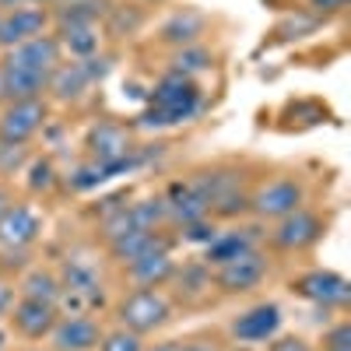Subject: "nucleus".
Here are the masks:
<instances>
[{
    "label": "nucleus",
    "instance_id": "nucleus-38",
    "mask_svg": "<svg viewBox=\"0 0 351 351\" xmlns=\"http://www.w3.org/2000/svg\"><path fill=\"white\" fill-rule=\"evenodd\" d=\"M32 4H39V8H43V4H64V0H32Z\"/></svg>",
    "mask_w": 351,
    "mask_h": 351
},
{
    "label": "nucleus",
    "instance_id": "nucleus-18",
    "mask_svg": "<svg viewBox=\"0 0 351 351\" xmlns=\"http://www.w3.org/2000/svg\"><path fill=\"white\" fill-rule=\"evenodd\" d=\"M127 271H130V278H134L141 288H158V285L172 281L176 260L169 256V246H158V250H152V253H144V256L130 260Z\"/></svg>",
    "mask_w": 351,
    "mask_h": 351
},
{
    "label": "nucleus",
    "instance_id": "nucleus-33",
    "mask_svg": "<svg viewBox=\"0 0 351 351\" xmlns=\"http://www.w3.org/2000/svg\"><path fill=\"white\" fill-rule=\"evenodd\" d=\"M309 4L316 8V11H324V14H334V11H341L348 0H309Z\"/></svg>",
    "mask_w": 351,
    "mask_h": 351
},
{
    "label": "nucleus",
    "instance_id": "nucleus-6",
    "mask_svg": "<svg viewBox=\"0 0 351 351\" xmlns=\"http://www.w3.org/2000/svg\"><path fill=\"white\" fill-rule=\"evenodd\" d=\"M319 236H324V218L306 211V208H295L291 215L278 218V225L271 232V243L285 253H302V250L316 246Z\"/></svg>",
    "mask_w": 351,
    "mask_h": 351
},
{
    "label": "nucleus",
    "instance_id": "nucleus-7",
    "mask_svg": "<svg viewBox=\"0 0 351 351\" xmlns=\"http://www.w3.org/2000/svg\"><path fill=\"white\" fill-rule=\"evenodd\" d=\"M291 291L324 309H337V306H348L351 299V285L344 274L337 271H306L299 274L295 281H291Z\"/></svg>",
    "mask_w": 351,
    "mask_h": 351
},
{
    "label": "nucleus",
    "instance_id": "nucleus-35",
    "mask_svg": "<svg viewBox=\"0 0 351 351\" xmlns=\"http://www.w3.org/2000/svg\"><path fill=\"white\" fill-rule=\"evenodd\" d=\"M148 351H180V344H176V341H162V344H155Z\"/></svg>",
    "mask_w": 351,
    "mask_h": 351
},
{
    "label": "nucleus",
    "instance_id": "nucleus-17",
    "mask_svg": "<svg viewBox=\"0 0 351 351\" xmlns=\"http://www.w3.org/2000/svg\"><path fill=\"white\" fill-rule=\"evenodd\" d=\"M60 43H56V36H36V39H28V43H21V46H14V49H8V60H14V64H25V67H32V71H43V74H49L53 77V71L60 67Z\"/></svg>",
    "mask_w": 351,
    "mask_h": 351
},
{
    "label": "nucleus",
    "instance_id": "nucleus-24",
    "mask_svg": "<svg viewBox=\"0 0 351 351\" xmlns=\"http://www.w3.org/2000/svg\"><path fill=\"white\" fill-rule=\"evenodd\" d=\"M21 295L56 306V299H60V278H56L53 271H46V267H32L21 278Z\"/></svg>",
    "mask_w": 351,
    "mask_h": 351
},
{
    "label": "nucleus",
    "instance_id": "nucleus-32",
    "mask_svg": "<svg viewBox=\"0 0 351 351\" xmlns=\"http://www.w3.org/2000/svg\"><path fill=\"white\" fill-rule=\"evenodd\" d=\"M14 306V285L11 281H0V316H8Z\"/></svg>",
    "mask_w": 351,
    "mask_h": 351
},
{
    "label": "nucleus",
    "instance_id": "nucleus-2",
    "mask_svg": "<svg viewBox=\"0 0 351 351\" xmlns=\"http://www.w3.org/2000/svg\"><path fill=\"white\" fill-rule=\"evenodd\" d=\"M169 316H172V306L158 288H137L120 302V327H127L141 337L165 327Z\"/></svg>",
    "mask_w": 351,
    "mask_h": 351
},
{
    "label": "nucleus",
    "instance_id": "nucleus-29",
    "mask_svg": "<svg viewBox=\"0 0 351 351\" xmlns=\"http://www.w3.org/2000/svg\"><path fill=\"white\" fill-rule=\"evenodd\" d=\"M324 351H351V324H337L324 337Z\"/></svg>",
    "mask_w": 351,
    "mask_h": 351
},
{
    "label": "nucleus",
    "instance_id": "nucleus-4",
    "mask_svg": "<svg viewBox=\"0 0 351 351\" xmlns=\"http://www.w3.org/2000/svg\"><path fill=\"white\" fill-rule=\"evenodd\" d=\"M88 155H92L95 165L106 169V176L120 172V169H130L137 162L130 134L120 123H99V127H92V134H88Z\"/></svg>",
    "mask_w": 351,
    "mask_h": 351
},
{
    "label": "nucleus",
    "instance_id": "nucleus-23",
    "mask_svg": "<svg viewBox=\"0 0 351 351\" xmlns=\"http://www.w3.org/2000/svg\"><path fill=\"white\" fill-rule=\"evenodd\" d=\"M56 43H60V49H71L74 56L88 60L99 49V25H60Z\"/></svg>",
    "mask_w": 351,
    "mask_h": 351
},
{
    "label": "nucleus",
    "instance_id": "nucleus-30",
    "mask_svg": "<svg viewBox=\"0 0 351 351\" xmlns=\"http://www.w3.org/2000/svg\"><path fill=\"white\" fill-rule=\"evenodd\" d=\"M183 228H186V239H190V243H204V246L218 236L215 225H211L208 218H200V221H193V225H183Z\"/></svg>",
    "mask_w": 351,
    "mask_h": 351
},
{
    "label": "nucleus",
    "instance_id": "nucleus-25",
    "mask_svg": "<svg viewBox=\"0 0 351 351\" xmlns=\"http://www.w3.org/2000/svg\"><path fill=\"white\" fill-rule=\"evenodd\" d=\"M106 14V0H64V8L56 11L60 25H99Z\"/></svg>",
    "mask_w": 351,
    "mask_h": 351
},
{
    "label": "nucleus",
    "instance_id": "nucleus-12",
    "mask_svg": "<svg viewBox=\"0 0 351 351\" xmlns=\"http://www.w3.org/2000/svg\"><path fill=\"white\" fill-rule=\"evenodd\" d=\"M56 319H60V309L53 302H39V299H18L11 306V324L14 330L25 337V341H43L49 337V330L56 327Z\"/></svg>",
    "mask_w": 351,
    "mask_h": 351
},
{
    "label": "nucleus",
    "instance_id": "nucleus-8",
    "mask_svg": "<svg viewBox=\"0 0 351 351\" xmlns=\"http://www.w3.org/2000/svg\"><path fill=\"white\" fill-rule=\"evenodd\" d=\"M46 123V102L43 99H25V102H8L0 112V141L4 144H28L39 127Z\"/></svg>",
    "mask_w": 351,
    "mask_h": 351
},
{
    "label": "nucleus",
    "instance_id": "nucleus-36",
    "mask_svg": "<svg viewBox=\"0 0 351 351\" xmlns=\"http://www.w3.org/2000/svg\"><path fill=\"white\" fill-rule=\"evenodd\" d=\"M180 351H215V348H211V344H200V341H197V344H186V348H180Z\"/></svg>",
    "mask_w": 351,
    "mask_h": 351
},
{
    "label": "nucleus",
    "instance_id": "nucleus-40",
    "mask_svg": "<svg viewBox=\"0 0 351 351\" xmlns=\"http://www.w3.org/2000/svg\"><path fill=\"white\" fill-rule=\"evenodd\" d=\"M0 99H4V77H0Z\"/></svg>",
    "mask_w": 351,
    "mask_h": 351
},
{
    "label": "nucleus",
    "instance_id": "nucleus-41",
    "mask_svg": "<svg viewBox=\"0 0 351 351\" xmlns=\"http://www.w3.org/2000/svg\"><path fill=\"white\" fill-rule=\"evenodd\" d=\"M239 351H250V348H239Z\"/></svg>",
    "mask_w": 351,
    "mask_h": 351
},
{
    "label": "nucleus",
    "instance_id": "nucleus-28",
    "mask_svg": "<svg viewBox=\"0 0 351 351\" xmlns=\"http://www.w3.org/2000/svg\"><path fill=\"white\" fill-rule=\"evenodd\" d=\"M53 183H56V172H53V165H49L46 158L32 162V180H28V186H32V190L39 193V190H49Z\"/></svg>",
    "mask_w": 351,
    "mask_h": 351
},
{
    "label": "nucleus",
    "instance_id": "nucleus-3",
    "mask_svg": "<svg viewBox=\"0 0 351 351\" xmlns=\"http://www.w3.org/2000/svg\"><path fill=\"white\" fill-rule=\"evenodd\" d=\"M102 306V281L84 263H67V278L60 281L56 309H67V316H92Z\"/></svg>",
    "mask_w": 351,
    "mask_h": 351
},
{
    "label": "nucleus",
    "instance_id": "nucleus-14",
    "mask_svg": "<svg viewBox=\"0 0 351 351\" xmlns=\"http://www.w3.org/2000/svg\"><path fill=\"white\" fill-rule=\"evenodd\" d=\"M99 337H102V327L92 316H60L56 327L49 330L53 351H95Z\"/></svg>",
    "mask_w": 351,
    "mask_h": 351
},
{
    "label": "nucleus",
    "instance_id": "nucleus-16",
    "mask_svg": "<svg viewBox=\"0 0 351 351\" xmlns=\"http://www.w3.org/2000/svg\"><path fill=\"white\" fill-rule=\"evenodd\" d=\"M208 197H204L200 180L193 183H176L165 197V218H172L176 225H193L200 218H208Z\"/></svg>",
    "mask_w": 351,
    "mask_h": 351
},
{
    "label": "nucleus",
    "instance_id": "nucleus-21",
    "mask_svg": "<svg viewBox=\"0 0 351 351\" xmlns=\"http://www.w3.org/2000/svg\"><path fill=\"white\" fill-rule=\"evenodd\" d=\"M92 77H95V71L88 67V60H77V64H71V67L60 64V67L53 71V77H49V88H53L60 99H77Z\"/></svg>",
    "mask_w": 351,
    "mask_h": 351
},
{
    "label": "nucleus",
    "instance_id": "nucleus-22",
    "mask_svg": "<svg viewBox=\"0 0 351 351\" xmlns=\"http://www.w3.org/2000/svg\"><path fill=\"white\" fill-rule=\"evenodd\" d=\"M204 32V14L197 11H180L172 14L165 25H162V43H172V46H193V39Z\"/></svg>",
    "mask_w": 351,
    "mask_h": 351
},
{
    "label": "nucleus",
    "instance_id": "nucleus-20",
    "mask_svg": "<svg viewBox=\"0 0 351 351\" xmlns=\"http://www.w3.org/2000/svg\"><path fill=\"white\" fill-rule=\"evenodd\" d=\"M256 239H253V228H232V232H218V236L208 243V267H218V263L239 256L246 250H253Z\"/></svg>",
    "mask_w": 351,
    "mask_h": 351
},
{
    "label": "nucleus",
    "instance_id": "nucleus-26",
    "mask_svg": "<svg viewBox=\"0 0 351 351\" xmlns=\"http://www.w3.org/2000/svg\"><path fill=\"white\" fill-rule=\"evenodd\" d=\"M208 64H211V56L204 53L200 46H183L180 53H176V60H172V71H176V74H183V77H190V74L204 71Z\"/></svg>",
    "mask_w": 351,
    "mask_h": 351
},
{
    "label": "nucleus",
    "instance_id": "nucleus-11",
    "mask_svg": "<svg viewBox=\"0 0 351 351\" xmlns=\"http://www.w3.org/2000/svg\"><path fill=\"white\" fill-rule=\"evenodd\" d=\"M43 232V218L28 204H8L0 215V250H28Z\"/></svg>",
    "mask_w": 351,
    "mask_h": 351
},
{
    "label": "nucleus",
    "instance_id": "nucleus-39",
    "mask_svg": "<svg viewBox=\"0 0 351 351\" xmlns=\"http://www.w3.org/2000/svg\"><path fill=\"white\" fill-rule=\"evenodd\" d=\"M4 344H8V334H4V330H0V351H4Z\"/></svg>",
    "mask_w": 351,
    "mask_h": 351
},
{
    "label": "nucleus",
    "instance_id": "nucleus-5",
    "mask_svg": "<svg viewBox=\"0 0 351 351\" xmlns=\"http://www.w3.org/2000/svg\"><path fill=\"white\" fill-rule=\"evenodd\" d=\"M263 278H267V256H263L256 246L215 267V285H218L221 291H228V295H239V291H253Z\"/></svg>",
    "mask_w": 351,
    "mask_h": 351
},
{
    "label": "nucleus",
    "instance_id": "nucleus-9",
    "mask_svg": "<svg viewBox=\"0 0 351 351\" xmlns=\"http://www.w3.org/2000/svg\"><path fill=\"white\" fill-rule=\"evenodd\" d=\"M197 180L204 186V197H208V211L221 218H236L239 211L250 208V197L243 193V183L236 172H204Z\"/></svg>",
    "mask_w": 351,
    "mask_h": 351
},
{
    "label": "nucleus",
    "instance_id": "nucleus-42",
    "mask_svg": "<svg viewBox=\"0 0 351 351\" xmlns=\"http://www.w3.org/2000/svg\"><path fill=\"white\" fill-rule=\"evenodd\" d=\"M0 18H4V11H0Z\"/></svg>",
    "mask_w": 351,
    "mask_h": 351
},
{
    "label": "nucleus",
    "instance_id": "nucleus-13",
    "mask_svg": "<svg viewBox=\"0 0 351 351\" xmlns=\"http://www.w3.org/2000/svg\"><path fill=\"white\" fill-rule=\"evenodd\" d=\"M49 25V11L32 4V8H18V11H8L0 18V49H14L28 39H36L46 32Z\"/></svg>",
    "mask_w": 351,
    "mask_h": 351
},
{
    "label": "nucleus",
    "instance_id": "nucleus-15",
    "mask_svg": "<svg viewBox=\"0 0 351 351\" xmlns=\"http://www.w3.org/2000/svg\"><path fill=\"white\" fill-rule=\"evenodd\" d=\"M281 309L274 302H260L253 309H246L243 316L232 319V337L243 344H256V341H271L281 330Z\"/></svg>",
    "mask_w": 351,
    "mask_h": 351
},
{
    "label": "nucleus",
    "instance_id": "nucleus-31",
    "mask_svg": "<svg viewBox=\"0 0 351 351\" xmlns=\"http://www.w3.org/2000/svg\"><path fill=\"white\" fill-rule=\"evenodd\" d=\"M271 351H313V344L306 337L285 334V337H271Z\"/></svg>",
    "mask_w": 351,
    "mask_h": 351
},
{
    "label": "nucleus",
    "instance_id": "nucleus-37",
    "mask_svg": "<svg viewBox=\"0 0 351 351\" xmlns=\"http://www.w3.org/2000/svg\"><path fill=\"white\" fill-rule=\"evenodd\" d=\"M8 204H11V200H8V193L0 190V215H4V208H8Z\"/></svg>",
    "mask_w": 351,
    "mask_h": 351
},
{
    "label": "nucleus",
    "instance_id": "nucleus-27",
    "mask_svg": "<svg viewBox=\"0 0 351 351\" xmlns=\"http://www.w3.org/2000/svg\"><path fill=\"white\" fill-rule=\"evenodd\" d=\"M99 351H144V344H141V334L120 327V330H109L99 337Z\"/></svg>",
    "mask_w": 351,
    "mask_h": 351
},
{
    "label": "nucleus",
    "instance_id": "nucleus-34",
    "mask_svg": "<svg viewBox=\"0 0 351 351\" xmlns=\"http://www.w3.org/2000/svg\"><path fill=\"white\" fill-rule=\"evenodd\" d=\"M18 8H32V0H0V11H18Z\"/></svg>",
    "mask_w": 351,
    "mask_h": 351
},
{
    "label": "nucleus",
    "instance_id": "nucleus-19",
    "mask_svg": "<svg viewBox=\"0 0 351 351\" xmlns=\"http://www.w3.org/2000/svg\"><path fill=\"white\" fill-rule=\"evenodd\" d=\"M158 246H169V239H162V232H155V228H127V232H120V236L109 239V253L116 260H123V263L152 253Z\"/></svg>",
    "mask_w": 351,
    "mask_h": 351
},
{
    "label": "nucleus",
    "instance_id": "nucleus-10",
    "mask_svg": "<svg viewBox=\"0 0 351 351\" xmlns=\"http://www.w3.org/2000/svg\"><path fill=\"white\" fill-rule=\"evenodd\" d=\"M302 186L295 183V180H271V183H263L253 197H250V208L260 215V218H271V221H278V218H285V215H291L295 208H302Z\"/></svg>",
    "mask_w": 351,
    "mask_h": 351
},
{
    "label": "nucleus",
    "instance_id": "nucleus-1",
    "mask_svg": "<svg viewBox=\"0 0 351 351\" xmlns=\"http://www.w3.org/2000/svg\"><path fill=\"white\" fill-rule=\"evenodd\" d=\"M200 109V92L193 77H183V74H165L155 92H152V102H148V112H144V123H183Z\"/></svg>",
    "mask_w": 351,
    "mask_h": 351
}]
</instances>
